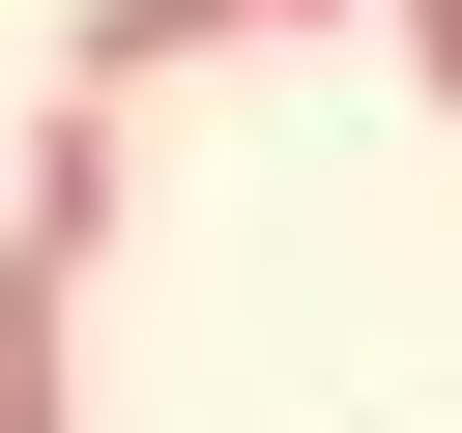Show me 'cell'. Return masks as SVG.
<instances>
[{"label": "cell", "mask_w": 462, "mask_h": 433, "mask_svg": "<svg viewBox=\"0 0 462 433\" xmlns=\"http://www.w3.org/2000/svg\"><path fill=\"white\" fill-rule=\"evenodd\" d=\"M116 202H144V144H116L87 87H29V173H0V260H58V289H87V260H116Z\"/></svg>", "instance_id": "6da1fadb"}, {"label": "cell", "mask_w": 462, "mask_h": 433, "mask_svg": "<svg viewBox=\"0 0 462 433\" xmlns=\"http://www.w3.org/2000/svg\"><path fill=\"white\" fill-rule=\"evenodd\" d=\"M260 29H346V0H87V29H58V87H87V115H144L173 58H260Z\"/></svg>", "instance_id": "7a4b0ae2"}, {"label": "cell", "mask_w": 462, "mask_h": 433, "mask_svg": "<svg viewBox=\"0 0 462 433\" xmlns=\"http://www.w3.org/2000/svg\"><path fill=\"white\" fill-rule=\"evenodd\" d=\"M0 433H87V289L0 260Z\"/></svg>", "instance_id": "3957f363"}, {"label": "cell", "mask_w": 462, "mask_h": 433, "mask_svg": "<svg viewBox=\"0 0 462 433\" xmlns=\"http://www.w3.org/2000/svg\"><path fill=\"white\" fill-rule=\"evenodd\" d=\"M375 58H404V87H433V115H462V0H375Z\"/></svg>", "instance_id": "277c9868"}]
</instances>
